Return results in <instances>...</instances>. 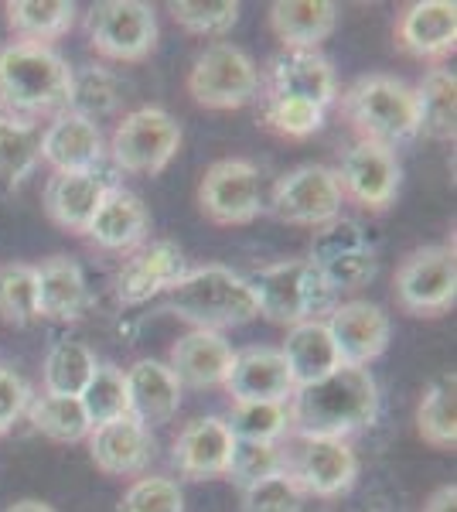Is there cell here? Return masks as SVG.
<instances>
[{"mask_svg":"<svg viewBox=\"0 0 457 512\" xmlns=\"http://www.w3.org/2000/svg\"><path fill=\"white\" fill-rule=\"evenodd\" d=\"M41 130L21 117H0V192H14L35 171Z\"/></svg>","mask_w":457,"mask_h":512,"instance_id":"obj_31","label":"cell"},{"mask_svg":"<svg viewBox=\"0 0 457 512\" xmlns=\"http://www.w3.org/2000/svg\"><path fill=\"white\" fill-rule=\"evenodd\" d=\"M236 448V437L229 434L226 417H198L174 437L171 461L185 478H219L229 472V458Z\"/></svg>","mask_w":457,"mask_h":512,"instance_id":"obj_19","label":"cell"},{"mask_svg":"<svg viewBox=\"0 0 457 512\" xmlns=\"http://www.w3.org/2000/svg\"><path fill=\"white\" fill-rule=\"evenodd\" d=\"M181 147V123L161 106L127 113L110 137V158L127 175H161Z\"/></svg>","mask_w":457,"mask_h":512,"instance_id":"obj_6","label":"cell"},{"mask_svg":"<svg viewBox=\"0 0 457 512\" xmlns=\"http://www.w3.org/2000/svg\"><path fill=\"white\" fill-rule=\"evenodd\" d=\"M396 301L417 318H434L457 301L454 246H420L396 270Z\"/></svg>","mask_w":457,"mask_h":512,"instance_id":"obj_9","label":"cell"},{"mask_svg":"<svg viewBox=\"0 0 457 512\" xmlns=\"http://www.w3.org/2000/svg\"><path fill=\"white\" fill-rule=\"evenodd\" d=\"M345 120L359 130L362 140L382 144L393 151L403 140H413L420 134L417 120V96L396 76H362L352 89L342 96Z\"/></svg>","mask_w":457,"mask_h":512,"instance_id":"obj_5","label":"cell"},{"mask_svg":"<svg viewBox=\"0 0 457 512\" xmlns=\"http://www.w3.org/2000/svg\"><path fill=\"white\" fill-rule=\"evenodd\" d=\"M263 123L280 137L304 140L324 127V110L318 103L290 96H263Z\"/></svg>","mask_w":457,"mask_h":512,"instance_id":"obj_40","label":"cell"},{"mask_svg":"<svg viewBox=\"0 0 457 512\" xmlns=\"http://www.w3.org/2000/svg\"><path fill=\"white\" fill-rule=\"evenodd\" d=\"M253 287L256 308L273 325H304L331 315L338 304V291L311 260H280L246 277Z\"/></svg>","mask_w":457,"mask_h":512,"instance_id":"obj_3","label":"cell"},{"mask_svg":"<svg viewBox=\"0 0 457 512\" xmlns=\"http://www.w3.org/2000/svg\"><path fill=\"white\" fill-rule=\"evenodd\" d=\"M267 96L307 99L328 110L338 99L335 65L321 52H280L267 65Z\"/></svg>","mask_w":457,"mask_h":512,"instance_id":"obj_17","label":"cell"},{"mask_svg":"<svg viewBox=\"0 0 457 512\" xmlns=\"http://www.w3.org/2000/svg\"><path fill=\"white\" fill-rule=\"evenodd\" d=\"M287 472V451H280V444H256V441H236L229 458V478L239 489L263 482V478Z\"/></svg>","mask_w":457,"mask_h":512,"instance_id":"obj_41","label":"cell"},{"mask_svg":"<svg viewBox=\"0 0 457 512\" xmlns=\"http://www.w3.org/2000/svg\"><path fill=\"white\" fill-rule=\"evenodd\" d=\"M198 205L219 226H246L263 212L260 171L246 158H222L209 164L198 185Z\"/></svg>","mask_w":457,"mask_h":512,"instance_id":"obj_10","label":"cell"},{"mask_svg":"<svg viewBox=\"0 0 457 512\" xmlns=\"http://www.w3.org/2000/svg\"><path fill=\"white\" fill-rule=\"evenodd\" d=\"M185 253L171 239H154L130 253V260L116 274V294L123 304H144L154 294L171 291L185 277Z\"/></svg>","mask_w":457,"mask_h":512,"instance_id":"obj_16","label":"cell"},{"mask_svg":"<svg viewBox=\"0 0 457 512\" xmlns=\"http://www.w3.org/2000/svg\"><path fill=\"white\" fill-rule=\"evenodd\" d=\"M82 410L89 417V427L110 424L130 414V396H127V373L116 366H99L86 390L79 396Z\"/></svg>","mask_w":457,"mask_h":512,"instance_id":"obj_36","label":"cell"},{"mask_svg":"<svg viewBox=\"0 0 457 512\" xmlns=\"http://www.w3.org/2000/svg\"><path fill=\"white\" fill-rule=\"evenodd\" d=\"M130 417L144 427L168 424L181 407V383L174 379L168 362L140 359L127 369Z\"/></svg>","mask_w":457,"mask_h":512,"instance_id":"obj_25","label":"cell"},{"mask_svg":"<svg viewBox=\"0 0 457 512\" xmlns=\"http://www.w3.org/2000/svg\"><path fill=\"white\" fill-rule=\"evenodd\" d=\"M287 472L297 478L304 492L335 499L348 492L359 478V458L348 441L335 437H301L294 454H287Z\"/></svg>","mask_w":457,"mask_h":512,"instance_id":"obj_12","label":"cell"},{"mask_svg":"<svg viewBox=\"0 0 457 512\" xmlns=\"http://www.w3.org/2000/svg\"><path fill=\"white\" fill-rule=\"evenodd\" d=\"M423 512H457V485H440L427 499Z\"/></svg>","mask_w":457,"mask_h":512,"instance_id":"obj_47","label":"cell"},{"mask_svg":"<svg viewBox=\"0 0 457 512\" xmlns=\"http://www.w3.org/2000/svg\"><path fill=\"white\" fill-rule=\"evenodd\" d=\"M171 18L198 38H222L236 28L239 4L236 0H174Z\"/></svg>","mask_w":457,"mask_h":512,"instance_id":"obj_39","label":"cell"},{"mask_svg":"<svg viewBox=\"0 0 457 512\" xmlns=\"http://www.w3.org/2000/svg\"><path fill=\"white\" fill-rule=\"evenodd\" d=\"M417 96V120L420 134L430 140H454L457 134V79L451 69H430L413 89Z\"/></svg>","mask_w":457,"mask_h":512,"instance_id":"obj_30","label":"cell"},{"mask_svg":"<svg viewBox=\"0 0 457 512\" xmlns=\"http://www.w3.org/2000/svg\"><path fill=\"white\" fill-rule=\"evenodd\" d=\"M342 202L345 195L335 171L324 164H301L273 185L270 209L290 226H324V222L338 219Z\"/></svg>","mask_w":457,"mask_h":512,"instance_id":"obj_11","label":"cell"},{"mask_svg":"<svg viewBox=\"0 0 457 512\" xmlns=\"http://www.w3.org/2000/svg\"><path fill=\"white\" fill-rule=\"evenodd\" d=\"M297 437H345L365 431L379 417V386L369 369L342 366L311 386L294 390L287 403Z\"/></svg>","mask_w":457,"mask_h":512,"instance_id":"obj_1","label":"cell"},{"mask_svg":"<svg viewBox=\"0 0 457 512\" xmlns=\"http://www.w3.org/2000/svg\"><path fill=\"white\" fill-rule=\"evenodd\" d=\"M331 332L338 355H342V366H369L372 359H379L389 345L393 325L389 315L372 301H348L335 304L331 318L324 321Z\"/></svg>","mask_w":457,"mask_h":512,"instance_id":"obj_14","label":"cell"},{"mask_svg":"<svg viewBox=\"0 0 457 512\" xmlns=\"http://www.w3.org/2000/svg\"><path fill=\"white\" fill-rule=\"evenodd\" d=\"M396 45L413 59H444L457 45V7L451 0H417L396 24Z\"/></svg>","mask_w":457,"mask_h":512,"instance_id":"obj_22","label":"cell"},{"mask_svg":"<svg viewBox=\"0 0 457 512\" xmlns=\"http://www.w3.org/2000/svg\"><path fill=\"white\" fill-rule=\"evenodd\" d=\"M28 420L38 434L52 437V441H62V444H76L82 437H89V417L82 410L79 396H31L28 403Z\"/></svg>","mask_w":457,"mask_h":512,"instance_id":"obj_33","label":"cell"},{"mask_svg":"<svg viewBox=\"0 0 457 512\" xmlns=\"http://www.w3.org/2000/svg\"><path fill=\"white\" fill-rule=\"evenodd\" d=\"M338 24V7L331 0H277L270 7V28L284 52H318Z\"/></svg>","mask_w":457,"mask_h":512,"instance_id":"obj_26","label":"cell"},{"mask_svg":"<svg viewBox=\"0 0 457 512\" xmlns=\"http://www.w3.org/2000/svg\"><path fill=\"white\" fill-rule=\"evenodd\" d=\"M154 434L134 417H120L89 431V458L103 475H140L154 461Z\"/></svg>","mask_w":457,"mask_h":512,"instance_id":"obj_18","label":"cell"},{"mask_svg":"<svg viewBox=\"0 0 457 512\" xmlns=\"http://www.w3.org/2000/svg\"><path fill=\"white\" fill-rule=\"evenodd\" d=\"M31 403V386L28 379L14 369H4L0 366V434H7L14 424L24 417Z\"/></svg>","mask_w":457,"mask_h":512,"instance_id":"obj_46","label":"cell"},{"mask_svg":"<svg viewBox=\"0 0 457 512\" xmlns=\"http://www.w3.org/2000/svg\"><path fill=\"white\" fill-rule=\"evenodd\" d=\"M116 512H185V495H181L174 478H137L127 492H123Z\"/></svg>","mask_w":457,"mask_h":512,"instance_id":"obj_44","label":"cell"},{"mask_svg":"<svg viewBox=\"0 0 457 512\" xmlns=\"http://www.w3.org/2000/svg\"><path fill=\"white\" fill-rule=\"evenodd\" d=\"M232 345L226 342L222 332H188L185 338H178L171 349V373L181 386L191 390H212V386H226L229 369H232Z\"/></svg>","mask_w":457,"mask_h":512,"instance_id":"obj_23","label":"cell"},{"mask_svg":"<svg viewBox=\"0 0 457 512\" xmlns=\"http://www.w3.org/2000/svg\"><path fill=\"white\" fill-rule=\"evenodd\" d=\"M35 287H38V318L76 321L89 304L82 267L76 260H69V256H48L41 267H35Z\"/></svg>","mask_w":457,"mask_h":512,"instance_id":"obj_27","label":"cell"},{"mask_svg":"<svg viewBox=\"0 0 457 512\" xmlns=\"http://www.w3.org/2000/svg\"><path fill=\"white\" fill-rule=\"evenodd\" d=\"M0 117H4V106H0Z\"/></svg>","mask_w":457,"mask_h":512,"instance_id":"obj_49","label":"cell"},{"mask_svg":"<svg viewBox=\"0 0 457 512\" xmlns=\"http://www.w3.org/2000/svg\"><path fill=\"white\" fill-rule=\"evenodd\" d=\"M342 195L359 202L362 209L382 212L393 205L396 192H400V161L389 147L359 140L352 151L342 158V168L335 171Z\"/></svg>","mask_w":457,"mask_h":512,"instance_id":"obj_13","label":"cell"},{"mask_svg":"<svg viewBox=\"0 0 457 512\" xmlns=\"http://www.w3.org/2000/svg\"><path fill=\"white\" fill-rule=\"evenodd\" d=\"M120 99V79L106 65H79V69H72L69 99H65L69 113L96 123L99 117H110L120 106Z\"/></svg>","mask_w":457,"mask_h":512,"instance_id":"obj_32","label":"cell"},{"mask_svg":"<svg viewBox=\"0 0 457 512\" xmlns=\"http://www.w3.org/2000/svg\"><path fill=\"white\" fill-rule=\"evenodd\" d=\"M168 311L202 332H222L260 318L249 280L232 274L229 267L188 270L168 291Z\"/></svg>","mask_w":457,"mask_h":512,"instance_id":"obj_2","label":"cell"},{"mask_svg":"<svg viewBox=\"0 0 457 512\" xmlns=\"http://www.w3.org/2000/svg\"><path fill=\"white\" fill-rule=\"evenodd\" d=\"M304 489L290 472H277L243 489V512H301Z\"/></svg>","mask_w":457,"mask_h":512,"instance_id":"obj_43","label":"cell"},{"mask_svg":"<svg viewBox=\"0 0 457 512\" xmlns=\"http://www.w3.org/2000/svg\"><path fill=\"white\" fill-rule=\"evenodd\" d=\"M188 93L209 110H239L260 96V69L243 48L215 41L191 65Z\"/></svg>","mask_w":457,"mask_h":512,"instance_id":"obj_7","label":"cell"},{"mask_svg":"<svg viewBox=\"0 0 457 512\" xmlns=\"http://www.w3.org/2000/svg\"><path fill=\"white\" fill-rule=\"evenodd\" d=\"M86 38L110 62H144L157 48V14L144 0H103L86 14Z\"/></svg>","mask_w":457,"mask_h":512,"instance_id":"obj_8","label":"cell"},{"mask_svg":"<svg viewBox=\"0 0 457 512\" xmlns=\"http://www.w3.org/2000/svg\"><path fill=\"white\" fill-rule=\"evenodd\" d=\"M120 181L106 171H65V175H52L45 185V212L55 226L69 229V233H86L93 222L96 209L103 198L110 195Z\"/></svg>","mask_w":457,"mask_h":512,"instance_id":"obj_15","label":"cell"},{"mask_svg":"<svg viewBox=\"0 0 457 512\" xmlns=\"http://www.w3.org/2000/svg\"><path fill=\"white\" fill-rule=\"evenodd\" d=\"M417 431L434 448H454L457 444V396L454 376H440L423 393L417 410Z\"/></svg>","mask_w":457,"mask_h":512,"instance_id":"obj_35","label":"cell"},{"mask_svg":"<svg viewBox=\"0 0 457 512\" xmlns=\"http://www.w3.org/2000/svg\"><path fill=\"white\" fill-rule=\"evenodd\" d=\"M280 355H284L287 373L294 379V390L318 383V379L331 376L335 369H342V355H338L335 342H331V332L324 321H304V325L290 328Z\"/></svg>","mask_w":457,"mask_h":512,"instance_id":"obj_28","label":"cell"},{"mask_svg":"<svg viewBox=\"0 0 457 512\" xmlns=\"http://www.w3.org/2000/svg\"><path fill=\"white\" fill-rule=\"evenodd\" d=\"M0 318L14 328H28L31 321H38L35 267H28V263L0 267Z\"/></svg>","mask_w":457,"mask_h":512,"instance_id":"obj_38","label":"cell"},{"mask_svg":"<svg viewBox=\"0 0 457 512\" xmlns=\"http://www.w3.org/2000/svg\"><path fill=\"white\" fill-rule=\"evenodd\" d=\"M7 24L21 38V45H41L69 35L76 21V4L69 0H7Z\"/></svg>","mask_w":457,"mask_h":512,"instance_id":"obj_29","label":"cell"},{"mask_svg":"<svg viewBox=\"0 0 457 512\" xmlns=\"http://www.w3.org/2000/svg\"><path fill=\"white\" fill-rule=\"evenodd\" d=\"M318 270L328 277V284L335 287V291H355V287L369 284L379 267H376V256L369 250H362V253L342 256V260L328 263V267H318Z\"/></svg>","mask_w":457,"mask_h":512,"instance_id":"obj_45","label":"cell"},{"mask_svg":"<svg viewBox=\"0 0 457 512\" xmlns=\"http://www.w3.org/2000/svg\"><path fill=\"white\" fill-rule=\"evenodd\" d=\"M226 427L236 441L277 444L290 434V410L287 403H232Z\"/></svg>","mask_w":457,"mask_h":512,"instance_id":"obj_37","label":"cell"},{"mask_svg":"<svg viewBox=\"0 0 457 512\" xmlns=\"http://www.w3.org/2000/svg\"><path fill=\"white\" fill-rule=\"evenodd\" d=\"M72 69L52 48L41 45H7L0 48V106L18 113H52L65 110Z\"/></svg>","mask_w":457,"mask_h":512,"instance_id":"obj_4","label":"cell"},{"mask_svg":"<svg viewBox=\"0 0 457 512\" xmlns=\"http://www.w3.org/2000/svg\"><path fill=\"white\" fill-rule=\"evenodd\" d=\"M96 369V352L86 342H55L45 355V393L82 396Z\"/></svg>","mask_w":457,"mask_h":512,"instance_id":"obj_34","label":"cell"},{"mask_svg":"<svg viewBox=\"0 0 457 512\" xmlns=\"http://www.w3.org/2000/svg\"><path fill=\"white\" fill-rule=\"evenodd\" d=\"M226 390L236 403H290L294 379L287 373V362L280 349L260 345V349L236 352Z\"/></svg>","mask_w":457,"mask_h":512,"instance_id":"obj_21","label":"cell"},{"mask_svg":"<svg viewBox=\"0 0 457 512\" xmlns=\"http://www.w3.org/2000/svg\"><path fill=\"white\" fill-rule=\"evenodd\" d=\"M103 154L106 147H103V134H99V123L76 117L69 110L55 113V120L41 134L38 158L52 164L55 175H65V171H93L103 164Z\"/></svg>","mask_w":457,"mask_h":512,"instance_id":"obj_20","label":"cell"},{"mask_svg":"<svg viewBox=\"0 0 457 512\" xmlns=\"http://www.w3.org/2000/svg\"><path fill=\"white\" fill-rule=\"evenodd\" d=\"M147 229H151V216H147L144 202L123 185H116L96 209L86 236L93 239L99 250L134 253L147 243Z\"/></svg>","mask_w":457,"mask_h":512,"instance_id":"obj_24","label":"cell"},{"mask_svg":"<svg viewBox=\"0 0 457 512\" xmlns=\"http://www.w3.org/2000/svg\"><path fill=\"white\" fill-rule=\"evenodd\" d=\"M4 512H55V509L41 499H21V502H14V506H7Z\"/></svg>","mask_w":457,"mask_h":512,"instance_id":"obj_48","label":"cell"},{"mask_svg":"<svg viewBox=\"0 0 457 512\" xmlns=\"http://www.w3.org/2000/svg\"><path fill=\"white\" fill-rule=\"evenodd\" d=\"M369 250L365 243V229L359 226L355 219H331L314 233L311 239V263L314 267H328V263L342 260V256H352V253H362Z\"/></svg>","mask_w":457,"mask_h":512,"instance_id":"obj_42","label":"cell"}]
</instances>
